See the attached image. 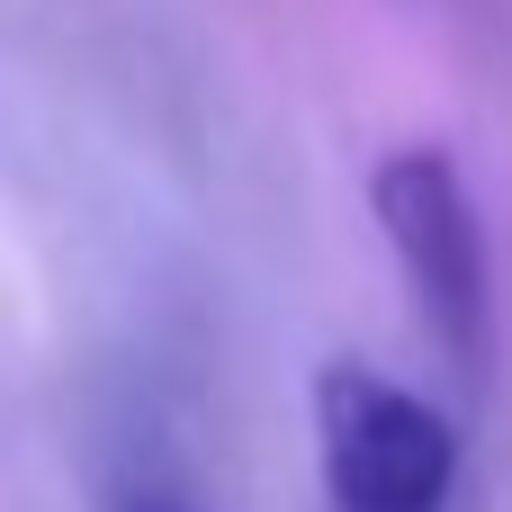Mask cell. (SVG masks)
<instances>
[{
  "mask_svg": "<svg viewBox=\"0 0 512 512\" xmlns=\"http://www.w3.org/2000/svg\"><path fill=\"white\" fill-rule=\"evenodd\" d=\"M459 423L360 369V360H324L315 378V468H324V504L333 512H450L459 495Z\"/></svg>",
  "mask_w": 512,
  "mask_h": 512,
  "instance_id": "obj_2",
  "label": "cell"
},
{
  "mask_svg": "<svg viewBox=\"0 0 512 512\" xmlns=\"http://www.w3.org/2000/svg\"><path fill=\"white\" fill-rule=\"evenodd\" d=\"M126 512H198V504H180V495H135Z\"/></svg>",
  "mask_w": 512,
  "mask_h": 512,
  "instance_id": "obj_3",
  "label": "cell"
},
{
  "mask_svg": "<svg viewBox=\"0 0 512 512\" xmlns=\"http://www.w3.org/2000/svg\"><path fill=\"white\" fill-rule=\"evenodd\" d=\"M369 207H378V234L396 252V279H405L432 351L477 396L486 369H495V252H486V216H477V189H468L459 153L396 144L369 171Z\"/></svg>",
  "mask_w": 512,
  "mask_h": 512,
  "instance_id": "obj_1",
  "label": "cell"
}]
</instances>
